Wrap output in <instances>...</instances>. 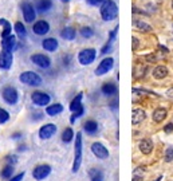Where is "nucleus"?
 <instances>
[{"mask_svg": "<svg viewBox=\"0 0 173 181\" xmlns=\"http://www.w3.org/2000/svg\"><path fill=\"white\" fill-rule=\"evenodd\" d=\"M24 176H26V172H20V173H18V174H14L8 181H23Z\"/></svg>", "mask_w": 173, "mask_h": 181, "instance_id": "40", "label": "nucleus"}, {"mask_svg": "<svg viewBox=\"0 0 173 181\" xmlns=\"http://www.w3.org/2000/svg\"><path fill=\"white\" fill-rule=\"evenodd\" d=\"M15 173V165H10V164H5V166L2 169L0 172V176H2V179L4 180H10L12 176H14Z\"/></svg>", "mask_w": 173, "mask_h": 181, "instance_id": "30", "label": "nucleus"}, {"mask_svg": "<svg viewBox=\"0 0 173 181\" xmlns=\"http://www.w3.org/2000/svg\"><path fill=\"white\" fill-rule=\"evenodd\" d=\"M101 93L105 97H116L117 93H118V87H117V85L113 82H106V83L102 85Z\"/></svg>", "mask_w": 173, "mask_h": 181, "instance_id": "18", "label": "nucleus"}, {"mask_svg": "<svg viewBox=\"0 0 173 181\" xmlns=\"http://www.w3.org/2000/svg\"><path fill=\"white\" fill-rule=\"evenodd\" d=\"M89 176H90L91 181H103V172L97 168H93L89 170Z\"/></svg>", "mask_w": 173, "mask_h": 181, "instance_id": "32", "label": "nucleus"}, {"mask_svg": "<svg viewBox=\"0 0 173 181\" xmlns=\"http://www.w3.org/2000/svg\"><path fill=\"white\" fill-rule=\"evenodd\" d=\"M62 142L64 143H70L71 141H74L75 140V133H74V130L71 129V127H66V129L62 132Z\"/></svg>", "mask_w": 173, "mask_h": 181, "instance_id": "29", "label": "nucleus"}, {"mask_svg": "<svg viewBox=\"0 0 173 181\" xmlns=\"http://www.w3.org/2000/svg\"><path fill=\"white\" fill-rule=\"evenodd\" d=\"M100 130V125H98L97 121L94 120H87L85 123H83V132H85L87 136H95Z\"/></svg>", "mask_w": 173, "mask_h": 181, "instance_id": "17", "label": "nucleus"}, {"mask_svg": "<svg viewBox=\"0 0 173 181\" xmlns=\"http://www.w3.org/2000/svg\"><path fill=\"white\" fill-rule=\"evenodd\" d=\"M31 101L35 106L38 107H44L51 104V95L46 91H41V90H36L31 94Z\"/></svg>", "mask_w": 173, "mask_h": 181, "instance_id": "5", "label": "nucleus"}, {"mask_svg": "<svg viewBox=\"0 0 173 181\" xmlns=\"http://www.w3.org/2000/svg\"><path fill=\"white\" fill-rule=\"evenodd\" d=\"M109 107L112 109V110L116 111L117 109H118V99H114V101L110 102V104H109Z\"/></svg>", "mask_w": 173, "mask_h": 181, "instance_id": "44", "label": "nucleus"}, {"mask_svg": "<svg viewBox=\"0 0 173 181\" xmlns=\"http://www.w3.org/2000/svg\"><path fill=\"white\" fill-rule=\"evenodd\" d=\"M83 156V143H82V133L78 132L75 136V145H74V162H73V173H77L82 165Z\"/></svg>", "mask_w": 173, "mask_h": 181, "instance_id": "2", "label": "nucleus"}, {"mask_svg": "<svg viewBox=\"0 0 173 181\" xmlns=\"http://www.w3.org/2000/svg\"><path fill=\"white\" fill-rule=\"evenodd\" d=\"M166 95H168L169 98H173V87H171V89L166 90Z\"/></svg>", "mask_w": 173, "mask_h": 181, "instance_id": "47", "label": "nucleus"}, {"mask_svg": "<svg viewBox=\"0 0 173 181\" xmlns=\"http://www.w3.org/2000/svg\"><path fill=\"white\" fill-rule=\"evenodd\" d=\"M162 180V176H160V177H157V179H156V181H161Z\"/></svg>", "mask_w": 173, "mask_h": 181, "instance_id": "51", "label": "nucleus"}, {"mask_svg": "<svg viewBox=\"0 0 173 181\" xmlns=\"http://www.w3.org/2000/svg\"><path fill=\"white\" fill-rule=\"evenodd\" d=\"M60 2H62V3H69L70 0H60Z\"/></svg>", "mask_w": 173, "mask_h": 181, "instance_id": "52", "label": "nucleus"}, {"mask_svg": "<svg viewBox=\"0 0 173 181\" xmlns=\"http://www.w3.org/2000/svg\"><path fill=\"white\" fill-rule=\"evenodd\" d=\"M52 168L48 164H41V165H36L32 170V177L36 181H43L46 180L48 176L51 174Z\"/></svg>", "mask_w": 173, "mask_h": 181, "instance_id": "8", "label": "nucleus"}, {"mask_svg": "<svg viewBox=\"0 0 173 181\" xmlns=\"http://www.w3.org/2000/svg\"><path fill=\"white\" fill-rule=\"evenodd\" d=\"M82 98H83V93H78V94L74 97L73 101L70 102L69 109H70V111H71V113L81 110V109L83 107V105H82Z\"/></svg>", "mask_w": 173, "mask_h": 181, "instance_id": "23", "label": "nucleus"}, {"mask_svg": "<svg viewBox=\"0 0 173 181\" xmlns=\"http://www.w3.org/2000/svg\"><path fill=\"white\" fill-rule=\"evenodd\" d=\"M5 164H10V165H16L18 164V157L15 154H8L5 157Z\"/></svg>", "mask_w": 173, "mask_h": 181, "instance_id": "37", "label": "nucleus"}, {"mask_svg": "<svg viewBox=\"0 0 173 181\" xmlns=\"http://www.w3.org/2000/svg\"><path fill=\"white\" fill-rule=\"evenodd\" d=\"M42 47L47 52H55L59 48V42L55 38H44L42 40Z\"/></svg>", "mask_w": 173, "mask_h": 181, "instance_id": "16", "label": "nucleus"}, {"mask_svg": "<svg viewBox=\"0 0 173 181\" xmlns=\"http://www.w3.org/2000/svg\"><path fill=\"white\" fill-rule=\"evenodd\" d=\"M20 8H21V14H23V18H24V21L26 23H34L36 18V11H35V7L34 4L28 0H23L20 4Z\"/></svg>", "mask_w": 173, "mask_h": 181, "instance_id": "7", "label": "nucleus"}, {"mask_svg": "<svg viewBox=\"0 0 173 181\" xmlns=\"http://www.w3.org/2000/svg\"><path fill=\"white\" fill-rule=\"evenodd\" d=\"M145 118H146V113H145L144 109H134L132 111V123L133 125H140L141 122H144Z\"/></svg>", "mask_w": 173, "mask_h": 181, "instance_id": "21", "label": "nucleus"}, {"mask_svg": "<svg viewBox=\"0 0 173 181\" xmlns=\"http://www.w3.org/2000/svg\"><path fill=\"white\" fill-rule=\"evenodd\" d=\"M114 67V59L112 57H107V58H103L102 61L100 62V64L95 68V75L97 77H102L105 74H107L110 70Z\"/></svg>", "mask_w": 173, "mask_h": 181, "instance_id": "11", "label": "nucleus"}, {"mask_svg": "<svg viewBox=\"0 0 173 181\" xmlns=\"http://www.w3.org/2000/svg\"><path fill=\"white\" fill-rule=\"evenodd\" d=\"M63 109L64 107L62 104H51V105L46 106V114L48 117H57V115L63 113Z\"/></svg>", "mask_w": 173, "mask_h": 181, "instance_id": "20", "label": "nucleus"}, {"mask_svg": "<svg viewBox=\"0 0 173 181\" xmlns=\"http://www.w3.org/2000/svg\"><path fill=\"white\" fill-rule=\"evenodd\" d=\"M103 2H105V0H86V3H87L89 5H93V7H97V5H101Z\"/></svg>", "mask_w": 173, "mask_h": 181, "instance_id": "42", "label": "nucleus"}, {"mask_svg": "<svg viewBox=\"0 0 173 181\" xmlns=\"http://www.w3.org/2000/svg\"><path fill=\"white\" fill-rule=\"evenodd\" d=\"M132 181H142V177H138V176H135L134 174V177H133Z\"/></svg>", "mask_w": 173, "mask_h": 181, "instance_id": "49", "label": "nucleus"}, {"mask_svg": "<svg viewBox=\"0 0 173 181\" xmlns=\"http://www.w3.org/2000/svg\"><path fill=\"white\" fill-rule=\"evenodd\" d=\"M32 31L35 35L38 36H44L50 32V24L47 20H36L32 24Z\"/></svg>", "mask_w": 173, "mask_h": 181, "instance_id": "14", "label": "nucleus"}, {"mask_svg": "<svg viewBox=\"0 0 173 181\" xmlns=\"http://www.w3.org/2000/svg\"><path fill=\"white\" fill-rule=\"evenodd\" d=\"M83 114H85V107H82L81 110H78V111H74L71 114V117H70V123H75V121L78 120V118L83 117Z\"/></svg>", "mask_w": 173, "mask_h": 181, "instance_id": "35", "label": "nucleus"}, {"mask_svg": "<svg viewBox=\"0 0 173 181\" xmlns=\"http://www.w3.org/2000/svg\"><path fill=\"white\" fill-rule=\"evenodd\" d=\"M100 14L102 20L112 21L118 16V5L116 4L114 0H105L100 7Z\"/></svg>", "mask_w": 173, "mask_h": 181, "instance_id": "1", "label": "nucleus"}, {"mask_svg": "<svg viewBox=\"0 0 173 181\" xmlns=\"http://www.w3.org/2000/svg\"><path fill=\"white\" fill-rule=\"evenodd\" d=\"M12 64H14V52L2 48V52H0V70L3 71L11 70Z\"/></svg>", "mask_w": 173, "mask_h": 181, "instance_id": "10", "label": "nucleus"}, {"mask_svg": "<svg viewBox=\"0 0 173 181\" xmlns=\"http://www.w3.org/2000/svg\"><path fill=\"white\" fill-rule=\"evenodd\" d=\"M43 117H44V113H42V111H35V113H32V115H31V120H32L34 122H36V121L43 120Z\"/></svg>", "mask_w": 173, "mask_h": 181, "instance_id": "39", "label": "nucleus"}, {"mask_svg": "<svg viewBox=\"0 0 173 181\" xmlns=\"http://www.w3.org/2000/svg\"><path fill=\"white\" fill-rule=\"evenodd\" d=\"M30 61L32 62L35 66H38L39 68H43V70H47V68L51 67V59L50 57L44 54H41V52H36V54H32L30 57Z\"/></svg>", "mask_w": 173, "mask_h": 181, "instance_id": "9", "label": "nucleus"}, {"mask_svg": "<svg viewBox=\"0 0 173 181\" xmlns=\"http://www.w3.org/2000/svg\"><path fill=\"white\" fill-rule=\"evenodd\" d=\"M14 30H15V32H16V36L20 40H24L27 38V28L23 24V21H16V23L14 24Z\"/></svg>", "mask_w": 173, "mask_h": 181, "instance_id": "26", "label": "nucleus"}, {"mask_svg": "<svg viewBox=\"0 0 173 181\" xmlns=\"http://www.w3.org/2000/svg\"><path fill=\"white\" fill-rule=\"evenodd\" d=\"M10 118H11L10 113H8L5 109H3L2 106H0V125L7 123L8 121H10Z\"/></svg>", "mask_w": 173, "mask_h": 181, "instance_id": "34", "label": "nucleus"}, {"mask_svg": "<svg viewBox=\"0 0 173 181\" xmlns=\"http://www.w3.org/2000/svg\"><path fill=\"white\" fill-rule=\"evenodd\" d=\"M18 43H19V42L16 40V36L11 34L10 36H7V38H3V39H2V48H3V50H7V51L14 52L15 50L19 47V44H18Z\"/></svg>", "mask_w": 173, "mask_h": 181, "instance_id": "15", "label": "nucleus"}, {"mask_svg": "<svg viewBox=\"0 0 173 181\" xmlns=\"http://www.w3.org/2000/svg\"><path fill=\"white\" fill-rule=\"evenodd\" d=\"M153 78L154 79H164V78H166L168 77V74H169V70H168V67L166 66H162V64H160V66H157V67H154V70H153Z\"/></svg>", "mask_w": 173, "mask_h": 181, "instance_id": "25", "label": "nucleus"}, {"mask_svg": "<svg viewBox=\"0 0 173 181\" xmlns=\"http://www.w3.org/2000/svg\"><path fill=\"white\" fill-rule=\"evenodd\" d=\"M52 0H38L35 4V10L41 14H46L52 8Z\"/></svg>", "mask_w": 173, "mask_h": 181, "instance_id": "22", "label": "nucleus"}, {"mask_svg": "<svg viewBox=\"0 0 173 181\" xmlns=\"http://www.w3.org/2000/svg\"><path fill=\"white\" fill-rule=\"evenodd\" d=\"M97 58V50L95 48H83L78 52V62L82 66H89Z\"/></svg>", "mask_w": 173, "mask_h": 181, "instance_id": "6", "label": "nucleus"}, {"mask_svg": "<svg viewBox=\"0 0 173 181\" xmlns=\"http://www.w3.org/2000/svg\"><path fill=\"white\" fill-rule=\"evenodd\" d=\"M60 38L64 40H74L77 38V31L73 27H64L60 31Z\"/></svg>", "mask_w": 173, "mask_h": 181, "instance_id": "27", "label": "nucleus"}, {"mask_svg": "<svg viewBox=\"0 0 173 181\" xmlns=\"http://www.w3.org/2000/svg\"><path fill=\"white\" fill-rule=\"evenodd\" d=\"M91 152L98 160H106L109 158V149L103 145L102 142H94L91 145Z\"/></svg>", "mask_w": 173, "mask_h": 181, "instance_id": "13", "label": "nucleus"}, {"mask_svg": "<svg viewBox=\"0 0 173 181\" xmlns=\"http://www.w3.org/2000/svg\"><path fill=\"white\" fill-rule=\"evenodd\" d=\"M19 81L23 85L30 86V87H39L43 83V78L35 71H23L19 75Z\"/></svg>", "mask_w": 173, "mask_h": 181, "instance_id": "3", "label": "nucleus"}, {"mask_svg": "<svg viewBox=\"0 0 173 181\" xmlns=\"http://www.w3.org/2000/svg\"><path fill=\"white\" fill-rule=\"evenodd\" d=\"M2 98L7 105L15 106L19 102V91H18L16 87L7 85L2 89Z\"/></svg>", "mask_w": 173, "mask_h": 181, "instance_id": "4", "label": "nucleus"}, {"mask_svg": "<svg viewBox=\"0 0 173 181\" xmlns=\"http://www.w3.org/2000/svg\"><path fill=\"white\" fill-rule=\"evenodd\" d=\"M112 47H113V42H109V40H107V43H106V44H105L103 47L101 48V54H102V55H106V54H109V51H110V50H112Z\"/></svg>", "mask_w": 173, "mask_h": 181, "instance_id": "38", "label": "nucleus"}, {"mask_svg": "<svg viewBox=\"0 0 173 181\" xmlns=\"http://www.w3.org/2000/svg\"><path fill=\"white\" fill-rule=\"evenodd\" d=\"M94 30L91 28V27H89V26H85V27H82L81 30H79V35L82 36L83 39H90L94 36Z\"/></svg>", "mask_w": 173, "mask_h": 181, "instance_id": "33", "label": "nucleus"}, {"mask_svg": "<svg viewBox=\"0 0 173 181\" xmlns=\"http://www.w3.org/2000/svg\"><path fill=\"white\" fill-rule=\"evenodd\" d=\"M158 47H160V50H161V51H164V52H168V48H166V47H164V46H161V44H160Z\"/></svg>", "mask_w": 173, "mask_h": 181, "instance_id": "50", "label": "nucleus"}, {"mask_svg": "<svg viewBox=\"0 0 173 181\" xmlns=\"http://www.w3.org/2000/svg\"><path fill=\"white\" fill-rule=\"evenodd\" d=\"M138 149H140V152L142 153V154L149 156L150 153L153 152V142H152V140H149V138L141 140L140 143H138Z\"/></svg>", "mask_w": 173, "mask_h": 181, "instance_id": "19", "label": "nucleus"}, {"mask_svg": "<svg viewBox=\"0 0 173 181\" xmlns=\"http://www.w3.org/2000/svg\"><path fill=\"white\" fill-rule=\"evenodd\" d=\"M57 130H58V126L55 123H44L43 126L39 127V138L41 140H50L52 137L57 134Z\"/></svg>", "mask_w": 173, "mask_h": 181, "instance_id": "12", "label": "nucleus"}, {"mask_svg": "<svg viewBox=\"0 0 173 181\" xmlns=\"http://www.w3.org/2000/svg\"><path fill=\"white\" fill-rule=\"evenodd\" d=\"M133 24H134V26L137 27L140 31H142V32H152V31H153L152 26H150V24H148V23H145L144 20L134 19V20H133Z\"/></svg>", "mask_w": 173, "mask_h": 181, "instance_id": "31", "label": "nucleus"}, {"mask_svg": "<svg viewBox=\"0 0 173 181\" xmlns=\"http://www.w3.org/2000/svg\"><path fill=\"white\" fill-rule=\"evenodd\" d=\"M18 150L19 152H24V150H27V148H26V145H20L19 148H18Z\"/></svg>", "mask_w": 173, "mask_h": 181, "instance_id": "48", "label": "nucleus"}, {"mask_svg": "<svg viewBox=\"0 0 173 181\" xmlns=\"http://www.w3.org/2000/svg\"><path fill=\"white\" fill-rule=\"evenodd\" d=\"M132 40H133V51H135V50L138 48V44H140V40L135 38V36H133Z\"/></svg>", "mask_w": 173, "mask_h": 181, "instance_id": "45", "label": "nucleus"}, {"mask_svg": "<svg viewBox=\"0 0 173 181\" xmlns=\"http://www.w3.org/2000/svg\"><path fill=\"white\" fill-rule=\"evenodd\" d=\"M118 30H119V26H116V27H114V28L112 30V32H110V35H109V42H114V40H116Z\"/></svg>", "mask_w": 173, "mask_h": 181, "instance_id": "41", "label": "nucleus"}, {"mask_svg": "<svg viewBox=\"0 0 173 181\" xmlns=\"http://www.w3.org/2000/svg\"><path fill=\"white\" fill-rule=\"evenodd\" d=\"M172 10H173V0H172Z\"/></svg>", "mask_w": 173, "mask_h": 181, "instance_id": "53", "label": "nucleus"}, {"mask_svg": "<svg viewBox=\"0 0 173 181\" xmlns=\"http://www.w3.org/2000/svg\"><path fill=\"white\" fill-rule=\"evenodd\" d=\"M166 117H168V111H166V109H164V107H157L152 114V118L156 123H161Z\"/></svg>", "mask_w": 173, "mask_h": 181, "instance_id": "24", "label": "nucleus"}, {"mask_svg": "<svg viewBox=\"0 0 173 181\" xmlns=\"http://www.w3.org/2000/svg\"><path fill=\"white\" fill-rule=\"evenodd\" d=\"M164 132H165L166 134H171V133H173V122L166 123L165 126H164Z\"/></svg>", "mask_w": 173, "mask_h": 181, "instance_id": "43", "label": "nucleus"}, {"mask_svg": "<svg viewBox=\"0 0 173 181\" xmlns=\"http://www.w3.org/2000/svg\"><path fill=\"white\" fill-rule=\"evenodd\" d=\"M172 28H173V26H172Z\"/></svg>", "mask_w": 173, "mask_h": 181, "instance_id": "54", "label": "nucleus"}, {"mask_svg": "<svg viewBox=\"0 0 173 181\" xmlns=\"http://www.w3.org/2000/svg\"><path fill=\"white\" fill-rule=\"evenodd\" d=\"M165 162H172L173 161V148H168L165 150V156H164Z\"/></svg>", "mask_w": 173, "mask_h": 181, "instance_id": "36", "label": "nucleus"}, {"mask_svg": "<svg viewBox=\"0 0 173 181\" xmlns=\"http://www.w3.org/2000/svg\"><path fill=\"white\" fill-rule=\"evenodd\" d=\"M21 137H23V134H21L20 132H16V133H14V134H12V136H11V138H12V140H20Z\"/></svg>", "mask_w": 173, "mask_h": 181, "instance_id": "46", "label": "nucleus"}, {"mask_svg": "<svg viewBox=\"0 0 173 181\" xmlns=\"http://www.w3.org/2000/svg\"><path fill=\"white\" fill-rule=\"evenodd\" d=\"M0 26H3V30H2V39L3 38H7V36H10L12 34V26L11 23L8 21L7 19H4V18H2L0 19Z\"/></svg>", "mask_w": 173, "mask_h": 181, "instance_id": "28", "label": "nucleus"}]
</instances>
